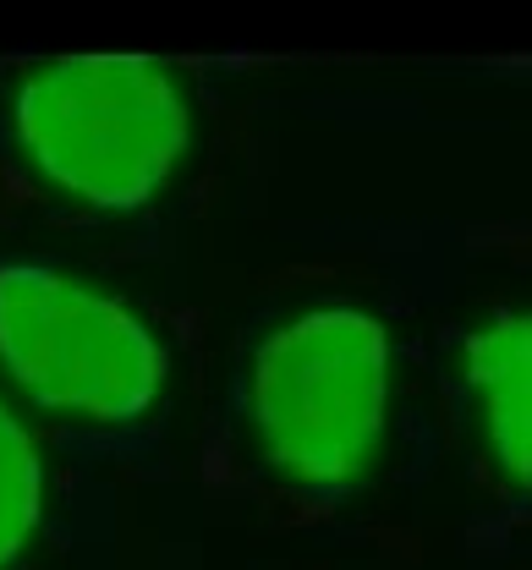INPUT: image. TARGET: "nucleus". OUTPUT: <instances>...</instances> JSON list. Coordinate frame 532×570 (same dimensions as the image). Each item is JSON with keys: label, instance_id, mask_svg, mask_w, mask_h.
Listing matches in <instances>:
<instances>
[{"label": "nucleus", "instance_id": "nucleus-1", "mask_svg": "<svg viewBox=\"0 0 532 570\" xmlns=\"http://www.w3.org/2000/svg\"><path fill=\"white\" fill-rule=\"evenodd\" d=\"M0 127L45 198L105 219L170 198L204 138L187 71L154 50L39 56L11 77Z\"/></svg>", "mask_w": 532, "mask_h": 570}, {"label": "nucleus", "instance_id": "nucleus-2", "mask_svg": "<svg viewBox=\"0 0 532 570\" xmlns=\"http://www.w3.org/2000/svg\"><path fill=\"white\" fill-rule=\"evenodd\" d=\"M395 341L368 307H303L264 335L247 373V417L264 461L303 489H352L390 433Z\"/></svg>", "mask_w": 532, "mask_h": 570}, {"label": "nucleus", "instance_id": "nucleus-3", "mask_svg": "<svg viewBox=\"0 0 532 570\" xmlns=\"http://www.w3.org/2000/svg\"><path fill=\"white\" fill-rule=\"evenodd\" d=\"M0 379L45 417L138 423L165 390V346L121 291L17 258L0 264Z\"/></svg>", "mask_w": 532, "mask_h": 570}, {"label": "nucleus", "instance_id": "nucleus-4", "mask_svg": "<svg viewBox=\"0 0 532 570\" xmlns=\"http://www.w3.org/2000/svg\"><path fill=\"white\" fill-rule=\"evenodd\" d=\"M461 384L477 406L494 466L528 489L532 478V318L500 313L477 324L461 346Z\"/></svg>", "mask_w": 532, "mask_h": 570}, {"label": "nucleus", "instance_id": "nucleus-5", "mask_svg": "<svg viewBox=\"0 0 532 570\" xmlns=\"http://www.w3.org/2000/svg\"><path fill=\"white\" fill-rule=\"evenodd\" d=\"M45 450L33 423L0 395V570H11L39 538L45 521Z\"/></svg>", "mask_w": 532, "mask_h": 570}]
</instances>
